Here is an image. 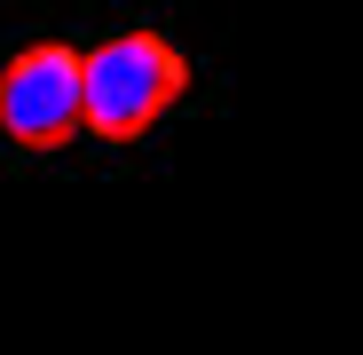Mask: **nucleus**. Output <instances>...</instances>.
Instances as JSON below:
<instances>
[{"instance_id": "1", "label": "nucleus", "mask_w": 363, "mask_h": 355, "mask_svg": "<svg viewBox=\"0 0 363 355\" xmlns=\"http://www.w3.org/2000/svg\"><path fill=\"white\" fill-rule=\"evenodd\" d=\"M182 95H190V55L150 24L79 47V135L95 142H143Z\"/></svg>"}, {"instance_id": "2", "label": "nucleus", "mask_w": 363, "mask_h": 355, "mask_svg": "<svg viewBox=\"0 0 363 355\" xmlns=\"http://www.w3.org/2000/svg\"><path fill=\"white\" fill-rule=\"evenodd\" d=\"M0 135L16 150H64L79 135V47L32 40L0 64Z\"/></svg>"}]
</instances>
